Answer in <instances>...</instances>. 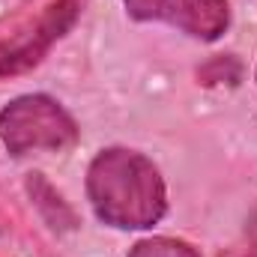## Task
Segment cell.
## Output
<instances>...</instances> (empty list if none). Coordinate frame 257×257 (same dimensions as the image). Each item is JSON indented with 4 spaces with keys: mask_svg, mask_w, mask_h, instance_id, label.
<instances>
[{
    "mask_svg": "<svg viewBox=\"0 0 257 257\" xmlns=\"http://www.w3.org/2000/svg\"><path fill=\"white\" fill-rule=\"evenodd\" d=\"M87 197L93 212L120 230H144L168 212L159 168L126 147L102 150L87 168Z\"/></svg>",
    "mask_w": 257,
    "mask_h": 257,
    "instance_id": "1",
    "label": "cell"
},
{
    "mask_svg": "<svg viewBox=\"0 0 257 257\" xmlns=\"http://www.w3.org/2000/svg\"><path fill=\"white\" fill-rule=\"evenodd\" d=\"M27 192L33 197L36 209L42 212V218H45L54 230H75V227H78V218H75V212L69 209V203L63 200V194L57 192L42 174H30V177H27Z\"/></svg>",
    "mask_w": 257,
    "mask_h": 257,
    "instance_id": "5",
    "label": "cell"
},
{
    "mask_svg": "<svg viewBox=\"0 0 257 257\" xmlns=\"http://www.w3.org/2000/svg\"><path fill=\"white\" fill-rule=\"evenodd\" d=\"M128 257H200L189 242L183 239H171V236H150L141 239L138 245H132Z\"/></svg>",
    "mask_w": 257,
    "mask_h": 257,
    "instance_id": "6",
    "label": "cell"
},
{
    "mask_svg": "<svg viewBox=\"0 0 257 257\" xmlns=\"http://www.w3.org/2000/svg\"><path fill=\"white\" fill-rule=\"evenodd\" d=\"M78 21V0H54L42 9L36 21L0 42V81L30 72L45 60L51 45L63 39Z\"/></svg>",
    "mask_w": 257,
    "mask_h": 257,
    "instance_id": "3",
    "label": "cell"
},
{
    "mask_svg": "<svg viewBox=\"0 0 257 257\" xmlns=\"http://www.w3.org/2000/svg\"><path fill=\"white\" fill-rule=\"evenodd\" d=\"M138 21H165L203 42H215L230 24L227 0H123Z\"/></svg>",
    "mask_w": 257,
    "mask_h": 257,
    "instance_id": "4",
    "label": "cell"
},
{
    "mask_svg": "<svg viewBox=\"0 0 257 257\" xmlns=\"http://www.w3.org/2000/svg\"><path fill=\"white\" fill-rule=\"evenodd\" d=\"M0 138L12 156L27 153H60L78 141V126L63 105L45 93L12 99L0 111Z\"/></svg>",
    "mask_w": 257,
    "mask_h": 257,
    "instance_id": "2",
    "label": "cell"
}]
</instances>
